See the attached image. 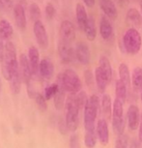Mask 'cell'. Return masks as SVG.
Instances as JSON below:
<instances>
[{
    "mask_svg": "<svg viewBox=\"0 0 142 148\" xmlns=\"http://www.w3.org/2000/svg\"><path fill=\"white\" fill-rule=\"evenodd\" d=\"M1 65L4 79L9 82L14 73L19 68L18 57H16V47L12 42H7L5 44L4 55L3 59L1 61Z\"/></svg>",
    "mask_w": 142,
    "mask_h": 148,
    "instance_id": "6da1fadb",
    "label": "cell"
},
{
    "mask_svg": "<svg viewBox=\"0 0 142 148\" xmlns=\"http://www.w3.org/2000/svg\"><path fill=\"white\" fill-rule=\"evenodd\" d=\"M56 82L69 94L79 93L82 87V83L79 75L72 69H66L63 73L58 75Z\"/></svg>",
    "mask_w": 142,
    "mask_h": 148,
    "instance_id": "7a4b0ae2",
    "label": "cell"
},
{
    "mask_svg": "<svg viewBox=\"0 0 142 148\" xmlns=\"http://www.w3.org/2000/svg\"><path fill=\"white\" fill-rule=\"evenodd\" d=\"M101 107L100 104V99L97 95H91L88 98L86 105L84 107V128L86 132L90 131H96V122L97 116H98L99 108Z\"/></svg>",
    "mask_w": 142,
    "mask_h": 148,
    "instance_id": "3957f363",
    "label": "cell"
},
{
    "mask_svg": "<svg viewBox=\"0 0 142 148\" xmlns=\"http://www.w3.org/2000/svg\"><path fill=\"white\" fill-rule=\"evenodd\" d=\"M66 124L69 131L76 132L79 123V108L76 101V94H69L65 103Z\"/></svg>",
    "mask_w": 142,
    "mask_h": 148,
    "instance_id": "277c9868",
    "label": "cell"
},
{
    "mask_svg": "<svg viewBox=\"0 0 142 148\" xmlns=\"http://www.w3.org/2000/svg\"><path fill=\"white\" fill-rule=\"evenodd\" d=\"M123 45L126 51L130 54L138 53L142 46V38L137 29L129 28L123 36Z\"/></svg>",
    "mask_w": 142,
    "mask_h": 148,
    "instance_id": "5b68a950",
    "label": "cell"
},
{
    "mask_svg": "<svg viewBox=\"0 0 142 148\" xmlns=\"http://www.w3.org/2000/svg\"><path fill=\"white\" fill-rule=\"evenodd\" d=\"M111 117H112V129L115 135L119 136L124 134L125 128H126V118L124 117L123 103L120 100H114Z\"/></svg>",
    "mask_w": 142,
    "mask_h": 148,
    "instance_id": "8992f818",
    "label": "cell"
},
{
    "mask_svg": "<svg viewBox=\"0 0 142 148\" xmlns=\"http://www.w3.org/2000/svg\"><path fill=\"white\" fill-rule=\"evenodd\" d=\"M58 54L61 61L65 64L73 62L76 58V51L71 46V43H68L61 39L58 43Z\"/></svg>",
    "mask_w": 142,
    "mask_h": 148,
    "instance_id": "52a82bcc",
    "label": "cell"
},
{
    "mask_svg": "<svg viewBox=\"0 0 142 148\" xmlns=\"http://www.w3.org/2000/svg\"><path fill=\"white\" fill-rule=\"evenodd\" d=\"M33 32H34L35 39L37 41L39 47L43 49H47L48 47V35L44 23L41 21H35L33 25Z\"/></svg>",
    "mask_w": 142,
    "mask_h": 148,
    "instance_id": "ba28073f",
    "label": "cell"
},
{
    "mask_svg": "<svg viewBox=\"0 0 142 148\" xmlns=\"http://www.w3.org/2000/svg\"><path fill=\"white\" fill-rule=\"evenodd\" d=\"M18 64H19V70H20L22 82L25 83L27 87H28V86H30V82H31L32 76H33L32 69L28 60V56H26L23 53L19 55Z\"/></svg>",
    "mask_w": 142,
    "mask_h": 148,
    "instance_id": "9c48e42d",
    "label": "cell"
},
{
    "mask_svg": "<svg viewBox=\"0 0 142 148\" xmlns=\"http://www.w3.org/2000/svg\"><path fill=\"white\" fill-rule=\"evenodd\" d=\"M127 121L128 126L130 131H135L138 129L140 123V111L137 106L130 105L127 111Z\"/></svg>",
    "mask_w": 142,
    "mask_h": 148,
    "instance_id": "30bf717a",
    "label": "cell"
},
{
    "mask_svg": "<svg viewBox=\"0 0 142 148\" xmlns=\"http://www.w3.org/2000/svg\"><path fill=\"white\" fill-rule=\"evenodd\" d=\"M59 34L61 40L72 43L76 39V28L73 22L70 21H63L61 22Z\"/></svg>",
    "mask_w": 142,
    "mask_h": 148,
    "instance_id": "8fae6325",
    "label": "cell"
},
{
    "mask_svg": "<svg viewBox=\"0 0 142 148\" xmlns=\"http://www.w3.org/2000/svg\"><path fill=\"white\" fill-rule=\"evenodd\" d=\"M76 51V59L82 65H88L90 63L91 53L89 47L84 42H79L74 49Z\"/></svg>",
    "mask_w": 142,
    "mask_h": 148,
    "instance_id": "7c38bea8",
    "label": "cell"
},
{
    "mask_svg": "<svg viewBox=\"0 0 142 148\" xmlns=\"http://www.w3.org/2000/svg\"><path fill=\"white\" fill-rule=\"evenodd\" d=\"M14 18H15L16 25L20 30H25L27 26L26 14L24 5L21 3H16L14 6Z\"/></svg>",
    "mask_w": 142,
    "mask_h": 148,
    "instance_id": "4fadbf2b",
    "label": "cell"
},
{
    "mask_svg": "<svg viewBox=\"0 0 142 148\" xmlns=\"http://www.w3.org/2000/svg\"><path fill=\"white\" fill-rule=\"evenodd\" d=\"M96 132L99 141L104 146L107 145L108 142H109V131H108V124L106 120L104 118L98 120L96 126Z\"/></svg>",
    "mask_w": 142,
    "mask_h": 148,
    "instance_id": "5bb4252c",
    "label": "cell"
},
{
    "mask_svg": "<svg viewBox=\"0 0 142 148\" xmlns=\"http://www.w3.org/2000/svg\"><path fill=\"white\" fill-rule=\"evenodd\" d=\"M39 74L44 79H51L54 74V65L51 58L44 57L41 60Z\"/></svg>",
    "mask_w": 142,
    "mask_h": 148,
    "instance_id": "9a60e30c",
    "label": "cell"
},
{
    "mask_svg": "<svg viewBox=\"0 0 142 148\" xmlns=\"http://www.w3.org/2000/svg\"><path fill=\"white\" fill-rule=\"evenodd\" d=\"M95 82L98 89L101 92H104L106 89L107 85L109 84L111 79L108 77V76L98 66L95 70Z\"/></svg>",
    "mask_w": 142,
    "mask_h": 148,
    "instance_id": "2e32d148",
    "label": "cell"
},
{
    "mask_svg": "<svg viewBox=\"0 0 142 148\" xmlns=\"http://www.w3.org/2000/svg\"><path fill=\"white\" fill-rule=\"evenodd\" d=\"M28 60H29L30 66H31V69H32L33 76L38 75L41 60H40V53H39L37 47H31L28 49Z\"/></svg>",
    "mask_w": 142,
    "mask_h": 148,
    "instance_id": "e0dca14e",
    "label": "cell"
},
{
    "mask_svg": "<svg viewBox=\"0 0 142 148\" xmlns=\"http://www.w3.org/2000/svg\"><path fill=\"white\" fill-rule=\"evenodd\" d=\"M100 33L104 40H109L113 34V27L112 24L107 16H102L100 21Z\"/></svg>",
    "mask_w": 142,
    "mask_h": 148,
    "instance_id": "ac0fdd59",
    "label": "cell"
},
{
    "mask_svg": "<svg viewBox=\"0 0 142 148\" xmlns=\"http://www.w3.org/2000/svg\"><path fill=\"white\" fill-rule=\"evenodd\" d=\"M100 7L108 18L115 19L117 18V8L111 0H100Z\"/></svg>",
    "mask_w": 142,
    "mask_h": 148,
    "instance_id": "d6986e66",
    "label": "cell"
},
{
    "mask_svg": "<svg viewBox=\"0 0 142 148\" xmlns=\"http://www.w3.org/2000/svg\"><path fill=\"white\" fill-rule=\"evenodd\" d=\"M76 22L79 28L82 31H84L85 25L87 23L88 21V16L86 13V9L84 5L81 3H77L76 7Z\"/></svg>",
    "mask_w": 142,
    "mask_h": 148,
    "instance_id": "ffe728a7",
    "label": "cell"
},
{
    "mask_svg": "<svg viewBox=\"0 0 142 148\" xmlns=\"http://www.w3.org/2000/svg\"><path fill=\"white\" fill-rule=\"evenodd\" d=\"M127 21L132 25L133 28H139L142 25V18L140 13L135 8H130L128 10L126 16Z\"/></svg>",
    "mask_w": 142,
    "mask_h": 148,
    "instance_id": "44dd1931",
    "label": "cell"
},
{
    "mask_svg": "<svg viewBox=\"0 0 142 148\" xmlns=\"http://www.w3.org/2000/svg\"><path fill=\"white\" fill-rule=\"evenodd\" d=\"M84 32L86 35V38L89 41H94L97 37V28H96V21L93 16H88L87 23L85 25Z\"/></svg>",
    "mask_w": 142,
    "mask_h": 148,
    "instance_id": "7402d4cb",
    "label": "cell"
},
{
    "mask_svg": "<svg viewBox=\"0 0 142 148\" xmlns=\"http://www.w3.org/2000/svg\"><path fill=\"white\" fill-rule=\"evenodd\" d=\"M21 74H20V70L19 68L14 73L13 76L11 77V79L9 80L10 83V88L13 94H18L20 91V86H21Z\"/></svg>",
    "mask_w": 142,
    "mask_h": 148,
    "instance_id": "603a6c76",
    "label": "cell"
},
{
    "mask_svg": "<svg viewBox=\"0 0 142 148\" xmlns=\"http://www.w3.org/2000/svg\"><path fill=\"white\" fill-rule=\"evenodd\" d=\"M101 108L102 111L104 113V115L107 118H110V116H112V101H111V98L109 95L104 94L101 100Z\"/></svg>",
    "mask_w": 142,
    "mask_h": 148,
    "instance_id": "cb8c5ba5",
    "label": "cell"
},
{
    "mask_svg": "<svg viewBox=\"0 0 142 148\" xmlns=\"http://www.w3.org/2000/svg\"><path fill=\"white\" fill-rule=\"evenodd\" d=\"M14 28L12 24L7 19H1L0 21V38L3 40H8L13 36Z\"/></svg>",
    "mask_w": 142,
    "mask_h": 148,
    "instance_id": "d4e9b609",
    "label": "cell"
},
{
    "mask_svg": "<svg viewBox=\"0 0 142 148\" xmlns=\"http://www.w3.org/2000/svg\"><path fill=\"white\" fill-rule=\"evenodd\" d=\"M115 95L116 99L120 100L123 104L126 102L128 95V86L120 79L117 80L115 83Z\"/></svg>",
    "mask_w": 142,
    "mask_h": 148,
    "instance_id": "484cf974",
    "label": "cell"
},
{
    "mask_svg": "<svg viewBox=\"0 0 142 148\" xmlns=\"http://www.w3.org/2000/svg\"><path fill=\"white\" fill-rule=\"evenodd\" d=\"M58 84V83H57ZM58 88L57 93L55 94V96L53 97V101H54V106L55 108L57 110H61L62 108L65 107V103H66V91L63 87H61L60 85Z\"/></svg>",
    "mask_w": 142,
    "mask_h": 148,
    "instance_id": "4316f807",
    "label": "cell"
},
{
    "mask_svg": "<svg viewBox=\"0 0 142 148\" xmlns=\"http://www.w3.org/2000/svg\"><path fill=\"white\" fill-rule=\"evenodd\" d=\"M132 85L134 90L142 89V67H135L132 76Z\"/></svg>",
    "mask_w": 142,
    "mask_h": 148,
    "instance_id": "83f0119b",
    "label": "cell"
},
{
    "mask_svg": "<svg viewBox=\"0 0 142 148\" xmlns=\"http://www.w3.org/2000/svg\"><path fill=\"white\" fill-rule=\"evenodd\" d=\"M119 77L129 88L130 86V83H132V79H130L129 67L126 63H121L120 66H119Z\"/></svg>",
    "mask_w": 142,
    "mask_h": 148,
    "instance_id": "f1b7e54d",
    "label": "cell"
},
{
    "mask_svg": "<svg viewBox=\"0 0 142 148\" xmlns=\"http://www.w3.org/2000/svg\"><path fill=\"white\" fill-rule=\"evenodd\" d=\"M99 67L107 75L108 77L111 79H112V67L109 62V59L106 56H101L99 60Z\"/></svg>",
    "mask_w": 142,
    "mask_h": 148,
    "instance_id": "f546056e",
    "label": "cell"
},
{
    "mask_svg": "<svg viewBox=\"0 0 142 148\" xmlns=\"http://www.w3.org/2000/svg\"><path fill=\"white\" fill-rule=\"evenodd\" d=\"M97 139H98V136H97L96 131H90V132H86L84 136V144L87 148H94L96 146Z\"/></svg>",
    "mask_w": 142,
    "mask_h": 148,
    "instance_id": "4dcf8cb0",
    "label": "cell"
},
{
    "mask_svg": "<svg viewBox=\"0 0 142 148\" xmlns=\"http://www.w3.org/2000/svg\"><path fill=\"white\" fill-rule=\"evenodd\" d=\"M29 14L30 18L33 21H41V8L39 7V5L35 2H33L29 5Z\"/></svg>",
    "mask_w": 142,
    "mask_h": 148,
    "instance_id": "1f68e13d",
    "label": "cell"
},
{
    "mask_svg": "<svg viewBox=\"0 0 142 148\" xmlns=\"http://www.w3.org/2000/svg\"><path fill=\"white\" fill-rule=\"evenodd\" d=\"M35 102L37 105V108H39V110L42 112H44L47 110V104H46V99L44 98V96L41 93H37L35 96Z\"/></svg>",
    "mask_w": 142,
    "mask_h": 148,
    "instance_id": "d6a6232c",
    "label": "cell"
},
{
    "mask_svg": "<svg viewBox=\"0 0 142 148\" xmlns=\"http://www.w3.org/2000/svg\"><path fill=\"white\" fill-rule=\"evenodd\" d=\"M58 88H59V86H58L57 82H54L51 85L46 86V87L44 88V98H46V100H51V98H53L55 96V94L57 93Z\"/></svg>",
    "mask_w": 142,
    "mask_h": 148,
    "instance_id": "836d02e7",
    "label": "cell"
},
{
    "mask_svg": "<svg viewBox=\"0 0 142 148\" xmlns=\"http://www.w3.org/2000/svg\"><path fill=\"white\" fill-rule=\"evenodd\" d=\"M129 144V136L126 134L117 136L115 140V148H128Z\"/></svg>",
    "mask_w": 142,
    "mask_h": 148,
    "instance_id": "e575fe53",
    "label": "cell"
},
{
    "mask_svg": "<svg viewBox=\"0 0 142 148\" xmlns=\"http://www.w3.org/2000/svg\"><path fill=\"white\" fill-rule=\"evenodd\" d=\"M87 100H88V97H87V95H86V93H85L84 91L80 90L79 93L76 94V101L77 106H79V110H81V108H84Z\"/></svg>",
    "mask_w": 142,
    "mask_h": 148,
    "instance_id": "d590c367",
    "label": "cell"
},
{
    "mask_svg": "<svg viewBox=\"0 0 142 148\" xmlns=\"http://www.w3.org/2000/svg\"><path fill=\"white\" fill-rule=\"evenodd\" d=\"M44 12H46V16L48 21H51V19L55 16V15H56V9H55V7L51 3L46 4Z\"/></svg>",
    "mask_w": 142,
    "mask_h": 148,
    "instance_id": "8d00e7d4",
    "label": "cell"
},
{
    "mask_svg": "<svg viewBox=\"0 0 142 148\" xmlns=\"http://www.w3.org/2000/svg\"><path fill=\"white\" fill-rule=\"evenodd\" d=\"M70 148H80L79 138L76 134L72 135L70 138Z\"/></svg>",
    "mask_w": 142,
    "mask_h": 148,
    "instance_id": "74e56055",
    "label": "cell"
},
{
    "mask_svg": "<svg viewBox=\"0 0 142 148\" xmlns=\"http://www.w3.org/2000/svg\"><path fill=\"white\" fill-rule=\"evenodd\" d=\"M58 128H59V131L62 135H66L67 132H68V127H67L66 124V120H64L63 118L59 119V122H58Z\"/></svg>",
    "mask_w": 142,
    "mask_h": 148,
    "instance_id": "f35d334b",
    "label": "cell"
},
{
    "mask_svg": "<svg viewBox=\"0 0 142 148\" xmlns=\"http://www.w3.org/2000/svg\"><path fill=\"white\" fill-rule=\"evenodd\" d=\"M84 77H85V82L86 83H87V85H92L93 84V82H94V77L95 76L93 74H92V72L90 71V70H87V71H85L84 73Z\"/></svg>",
    "mask_w": 142,
    "mask_h": 148,
    "instance_id": "ab89813d",
    "label": "cell"
},
{
    "mask_svg": "<svg viewBox=\"0 0 142 148\" xmlns=\"http://www.w3.org/2000/svg\"><path fill=\"white\" fill-rule=\"evenodd\" d=\"M0 7L4 8L6 10H9L13 7L12 0H0Z\"/></svg>",
    "mask_w": 142,
    "mask_h": 148,
    "instance_id": "60d3db41",
    "label": "cell"
},
{
    "mask_svg": "<svg viewBox=\"0 0 142 148\" xmlns=\"http://www.w3.org/2000/svg\"><path fill=\"white\" fill-rule=\"evenodd\" d=\"M129 148H141V142L137 138H132Z\"/></svg>",
    "mask_w": 142,
    "mask_h": 148,
    "instance_id": "b9f144b4",
    "label": "cell"
},
{
    "mask_svg": "<svg viewBox=\"0 0 142 148\" xmlns=\"http://www.w3.org/2000/svg\"><path fill=\"white\" fill-rule=\"evenodd\" d=\"M138 139L142 143V111L140 115V123H139V127H138Z\"/></svg>",
    "mask_w": 142,
    "mask_h": 148,
    "instance_id": "7bdbcfd3",
    "label": "cell"
},
{
    "mask_svg": "<svg viewBox=\"0 0 142 148\" xmlns=\"http://www.w3.org/2000/svg\"><path fill=\"white\" fill-rule=\"evenodd\" d=\"M82 1L88 8H92L95 5V0H82Z\"/></svg>",
    "mask_w": 142,
    "mask_h": 148,
    "instance_id": "ee69618b",
    "label": "cell"
},
{
    "mask_svg": "<svg viewBox=\"0 0 142 148\" xmlns=\"http://www.w3.org/2000/svg\"><path fill=\"white\" fill-rule=\"evenodd\" d=\"M116 2L120 5L121 7H126L129 5L130 3V0H116Z\"/></svg>",
    "mask_w": 142,
    "mask_h": 148,
    "instance_id": "f6af8a7d",
    "label": "cell"
},
{
    "mask_svg": "<svg viewBox=\"0 0 142 148\" xmlns=\"http://www.w3.org/2000/svg\"><path fill=\"white\" fill-rule=\"evenodd\" d=\"M140 10H141V14H142V0H140Z\"/></svg>",
    "mask_w": 142,
    "mask_h": 148,
    "instance_id": "bcb514c9",
    "label": "cell"
},
{
    "mask_svg": "<svg viewBox=\"0 0 142 148\" xmlns=\"http://www.w3.org/2000/svg\"><path fill=\"white\" fill-rule=\"evenodd\" d=\"M140 98H141V103H142V89H141V94H140Z\"/></svg>",
    "mask_w": 142,
    "mask_h": 148,
    "instance_id": "7dc6e473",
    "label": "cell"
},
{
    "mask_svg": "<svg viewBox=\"0 0 142 148\" xmlns=\"http://www.w3.org/2000/svg\"><path fill=\"white\" fill-rule=\"evenodd\" d=\"M0 92H1V82H0Z\"/></svg>",
    "mask_w": 142,
    "mask_h": 148,
    "instance_id": "c3c4849f",
    "label": "cell"
}]
</instances>
